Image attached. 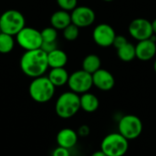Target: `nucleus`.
Listing matches in <instances>:
<instances>
[{
	"label": "nucleus",
	"instance_id": "5",
	"mask_svg": "<svg viewBox=\"0 0 156 156\" xmlns=\"http://www.w3.org/2000/svg\"><path fill=\"white\" fill-rule=\"evenodd\" d=\"M26 20L23 14L15 9H9L4 12L0 16V28L3 33L16 36L26 26Z\"/></svg>",
	"mask_w": 156,
	"mask_h": 156
},
{
	"label": "nucleus",
	"instance_id": "31",
	"mask_svg": "<svg viewBox=\"0 0 156 156\" xmlns=\"http://www.w3.org/2000/svg\"><path fill=\"white\" fill-rule=\"evenodd\" d=\"M154 71L156 72V58L155 60H154Z\"/></svg>",
	"mask_w": 156,
	"mask_h": 156
},
{
	"label": "nucleus",
	"instance_id": "17",
	"mask_svg": "<svg viewBox=\"0 0 156 156\" xmlns=\"http://www.w3.org/2000/svg\"><path fill=\"white\" fill-rule=\"evenodd\" d=\"M48 78L55 87H61L68 84L69 75L65 68H54L49 71Z\"/></svg>",
	"mask_w": 156,
	"mask_h": 156
},
{
	"label": "nucleus",
	"instance_id": "11",
	"mask_svg": "<svg viewBox=\"0 0 156 156\" xmlns=\"http://www.w3.org/2000/svg\"><path fill=\"white\" fill-rule=\"evenodd\" d=\"M71 22L79 27H87L92 25L95 21V12L89 6H77L72 10Z\"/></svg>",
	"mask_w": 156,
	"mask_h": 156
},
{
	"label": "nucleus",
	"instance_id": "27",
	"mask_svg": "<svg viewBox=\"0 0 156 156\" xmlns=\"http://www.w3.org/2000/svg\"><path fill=\"white\" fill-rule=\"evenodd\" d=\"M52 156H70V153L69 149L58 146L56 149H54Z\"/></svg>",
	"mask_w": 156,
	"mask_h": 156
},
{
	"label": "nucleus",
	"instance_id": "12",
	"mask_svg": "<svg viewBox=\"0 0 156 156\" xmlns=\"http://www.w3.org/2000/svg\"><path fill=\"white\" fill-rule=\"evenodd\" d=\"M136 58L142 61H148L154 58L156 54V38L153 36L151 38L138 41L135 46Z\"/></svg>",
	"mask_w": 156,
	"mask_h": 156
},
{
	"label": "nucleus",
	"instance_id": "18",
	"mask_svg": "<svg viewBox=\"0 0 156 156\" xmlns=\"http://www.w3.org/2000/svg\"><path fill=\"white\" fill-rule=\"evenodd\" d=\"M48 61L51 69L64 68L68 62V56L63 50L57 48L48 54Z\"/></svg>",
	"mask_w": 156,
	"mask_h": 156
},
{
	"label": "nucleus",
	"instance_id": "30",
	"mask_svg": "<svg viewBox=\"0 0 156 156\" xmlns=\"http://www.w3.org/2000/svg\"><path fill=\"white\" fill-rule=\"evenodd\" d=\"M152 27H153V31H154V34L156 35V18L152 22Z\"/></svg>",
	"mask_w": 156,
	"mask_h": 156
},
{
	"label": "nucleus",
	"instance_id": "22",
	"mask_svg": "<svg viewBox=\"0 0 156 156\" xmlns=\"http://www.w3.org/2000/svg\"><path fill=\"white\" fill-rule=\"evenodd\" d=\"M80 34V27L71 23L66 28L63 29V37L69 41H73L78 38Z\"/></svg>",
	"mask_w": 156,
	"mask_h": 156
},
{
	"label": "nucleus",
	"instance_id": "20",
	"mask_svg": "<svg viewBox=\"0 0 156 156\" xmlns=\"http://www.w3.org/2000/svg\"><path fill=\"white\" fill-rule=\"evenodd\" d=\"M117 55L121 60L124 62H130L136 58L135 46L128 42L123 47L117 49Z\"/></svg>",
	"mask_w": 156,
	"mask_h": 156
},
{
	"label": "nucleus",
	"instance_id": "7",
	"mask_svg": "<svg viewBox=\"0 0 156 156\" xmlns=\"http://www.w3.org/2000/svg\"><path fill=\"white\" fill-rule=\"evenodd\" d=\"M16 43L26 51L40 48L43 42L41 32L34 27H25L16 36Z\"/></svg>",
	"mask_w": 156,
	"mask_h": 156
},
{
	"label": "nucleus",
	"instance_id": "21",
	"mask_svg": "<svg viewBox=\"0 0 156 156\" xmlns=\"http://www.w3.org/2000/svg\"><path fill=\"white\" fill-rule=\"evenodd\" d=\"M15 47V40L13 36L1 32L0 33V53L7 54L13 50Z\"/></svg>",
	"mask_w": 156,
	"mask_h": 156
},
{
	"label": "nucleus",
	"instance_id": "3",
	"mask_svg": "<svg viewBox=\"0 0 156 156\" xmlns=\"http://www.w3.org/2000/svg\"><path fill=\"white\" fill-rule=\"evenodd\" d=\"M80 110V100L79 94L73 91H66L62 93L57 100L55 104V112L57 115L62 119H69L77 114Z\"/></svg>",
	"mask_w": 156,
	"mask_h": 156
},
{
	"label": "nucleus",
	"instance_id": "19",
	"mask_svg": "<svg viewBox=\"0 0 156 156\" xmlns=\"http://www.w3.org/2000/svg\"><path fill=\"white\" fill-rule=\"evenodd\" d=\"M101 66V58L99 56L95 54H90L86 56L82 61V69L90 74H93L98 69H100Z\"/></svg>",
	"mask_w": 156,
	"mask_h": 156
},
{
	"label": "nucleus",
	"instance_id": "23",
	"mask_svg": "<svg viewBox=\"0 0 156 156\" xmlns=\"http://www.w3.org/2000/svg\"><path fill=\"white\" fill-rule=\"evenodd\" d=\"M41 32V37L43 42H55L58 38V31L53 27H48L44 28Z\"/></svg>",
	"mask_w": 156,
	"mask_h": 156
},
{
	"label": "nucleus",
	"instance_id": "32",
	"mask_svg": "<svg viewBox=\"0 0 156 156\" xmlns=\"http://www.w3.org/2000/svg\"><path fill=\"white\" fill-rule=\"evenodd\" d=\"M103 1H105V2H112V1H113V0H103Z\"/></svg>",
	"mask_w": 156,
	"mask_h": 156
},
{
	"label": "nucleus",
	"instance_id": "24",
	"mask_svg": "<svg viewBox=\"0 0 156 156\" xmlns=\"http://www.w3.org/2000/svg\"><path fill=\"white\" fill-rule=\"evenodd\" d=\"M58 6L65 11H72L77 7L78 0H57Z\"/></svg>",
	"mask_w": 156,
	"mask_h": 156
},
{
	"label": "nucleus",
	"instance_id": "26",
	"mask_svg": "<svg viewBox=\"0 0 156 156\" xmlns=\"http://www.w3.org/2000/svg\"><path fill=\"white\" fill-rule=\"evenodd\" d=\"M40 48L43 51H45L47 54H48L49 52H51V51L58 48L57 41H55V42H42Z\"/></svg>",
	"mask_w": 156,
	"mask_h": 156
},
{
	"label": "nucleus",
	"instance_id": "10",
	"mask_svg": "<svg viewBox=\"0 0 156 156\" xmlns=\"http://www.w3.org/2000/svg\"><path fill=\"white\" fill-rule=\"evenodd\" d=\"M94 42L102 48H108L112 46L114 38L116 37V33L113 27L108 24H100L98 25L92 33Z\"/></svg>",
	"mask_w": 156,
	"mask_h": 156
},
{
	"label": "nucleus",
	"instance_id": "16",
	"mask_svg": "<svg viewBox=\"0 0 156 156\" xmlns=\"http://www.w3.org/2000/svg\"><path fill=\"white\" fill-rule=\"evenodd\" d=\"M80 109L89 113L96 112L100 106V101L98 97L90 92L81 94V96H80Z\"/></svg>",
	"mask_w": 156,
	"mask_h": 156
},
{
	"label": "nucleus",
	"instance_id": "6",
	"mask_svg": "<svg viewBox=\"0 0 156 156\" xmlns=\"http://www.w3.org/2000/svg\"><path fill=\"white\" fill-rule=\"evenodd\" d=\"M119 133L127 140H134L138 138L144 129L142 120L133 114H127L121 118L118 123Z\"/></svg>",
	"mask_w": 156,
	"mask_h": 156
},
{
	"label": "nucleus",
	"instance_id": "1",
	"mask_svg": "<svg viewBox=\"0 0 156 156\" xmlns=\"http://www.w3.org/2000/svg\"><path fill=\"white\" fill-rule=\"evenodd\" d=\"M48 54L41 48L27 50L20 58V69L23 73L30 78L44 76L48 68Z\"/></svg>",
	"mask_w": 156,
	"mask_h": 156
},
{
	"label": "nucleus",
	"instance_id": "25",
	"mask_svg": "<svg viewBox=\"0 0 156 156\" xmlns=\"http://www.w3.org/2000/svg\"><path fill=\"white\" fill-rule=\"evenodd\" d=\"M127 43H128V40H127V38L124 36H122V35H116L112 46H114V48L116 49H119V48H121L122 47H123Z\"/></svg>",
	"mask_w": 156,
	"mask_h": 156
},
{
	"label": "nucleus",
	"instance_id": "15",
	"mask_svg": "<svg viewBox=\"0 0 156 156\" xmlns=\"http://www.w3.org/2000/svg\"><path fill=\"white\" fill-rule=\"evenodd\" d=\"M50 23H51V27H53L57 30L58 29L63 30L72 23L71 16L68 11L60 9L52 14L50 17Z\"/></svg>",
	"mask_w": 156,
	"mask_h": 156
},
{
	"label": "nucleus",
	"instance_id": "9",
	"mask_svg": "<svg viewBox=\"0 0 156 156\" xmlns=\"http://www.w3.org/2000/svg\"><path fill=\"white\" fill-rule=\"evenodd\" d=\"M129 33L136 40L141 41L151 38L154 34L152 22L145 18H135L129 25Z\"/></svg>",
	"mask_w": 156,
	"mask_h": 156
},
{
	"label": "nucleus",
	"instance_id": "29",
	"mask_svg": "<svg viewBox=\"0 0 156 156\" xmlns=\"http://www.w3.org/2000/svg\"><path fill=\"white\" fill-rule=\"evenodd\" d=\"M90 156H107L101 150H99V151H96V152H94Z\"/></svg>",
	"mask_w": 156,
	"mask_h": 156
},
{
	"label": "nucleus",
	"instance_id": "2",
	"mask_svg": "<svg viewBox=\"0 0 156 156\" xmlns=\"http://www.w3.org/2000/svg\"><path fill=\"white\" fill-rule=\"evenodd\" d=\"M55 89L56 87L52 84L48 77L40 76L33 79L28 87V92L34 101L45 103L53 98L55 94Z\"/></svg>",
	"mask_w": 156,
	"mask_h": 156
},
{
	"label": "nucleus",
	"instance_id": "13",
	"mask_svg": "<svg viewBox=\"0 0 156 156\" xmlns=\"http://www.w3.org/2000/svg\"><path fill=\"white\" fill-rule=\"evenodd\" d=\"M92 81L93 86L103 91L111 90L115 85V79L113 75L110 71L101 68L92 74Z\"/></svg>",
	"mask_w": 156,
	"mask_h": 156
},
{
	"label": "nucleus",
	"instance_id": "8",
	"mask_svg": "<svg viewBox=\"0 0 156 156\" xmlns=\"http://www.w3.org/2000/svg\"><path fill=\"white\" fill-rule=\"evenodd\" d=\"M68 85L71 91L77 94H83L89 92L93 86L92 74L80 69L69 75Z\"/></svg>",
	"mask_w": 156,
	"mask_h": 156
},
{
	"label": "nucleus",
	"instance_id": "28",
	"mask_svg": "<svg viewBox=\"0 0 156 156\" xmlns=\"http://www.w3.org/2000/svg\"><path fill=\"white\" fill-rule=\"evenodd\" d=\"M90 129L86 124H83V125L80 126L79 129H78V132H77L78 135L81 136V137H87L90 134Z\"/></svg>",
	"mask_w": 156,
	"mask_h": 156
},
{
	"label": "nucleus",
	"instance_id": "14",
	"mask_svg": "<svg viewBox=\"0 0 156 156\" xmlns=\"http://www.w3.org/2000/svg\"><path fill=\"white\" fill-rule=\"evenodd\" d=\"M78 139H79V135L77 132L70 128L61 129L58 133L57 137H56L58 146L64 147L69 150L77 144Z\"/></svg>",
	"mask_w": 156,
	"mask_h": 156
},
{
	"label": "nucleus",
	"instance_id": "33",
	"mask_svg": "<svg viewBox=\"0 0 156 156\" xmlns=\"http://www.w3.org/2000/svg\"><path fill=\"white\" fill-rule=\"evenodd\" d=\"M1 32H2V31H1V28H0V33H1Z\"/></svg>",
	"mask_w": 156,
	"mask_h": 156
},
{
	"label": "nucleus",
	"instance_id": "4",
	"mask_svg": "<svg viewBox=\"0 0 156 156\" xmlns=\"http://www.w3.org/2000/svg\"><path fill=\"white\" fill-rule=\"evenodd\" d=\"M129 140L120 133L106 135L101 144V150L107 156H123L128 152Z\"/></svg>",
	"mask_w": 156,
	"mask_h": 156
}]
</instances>
